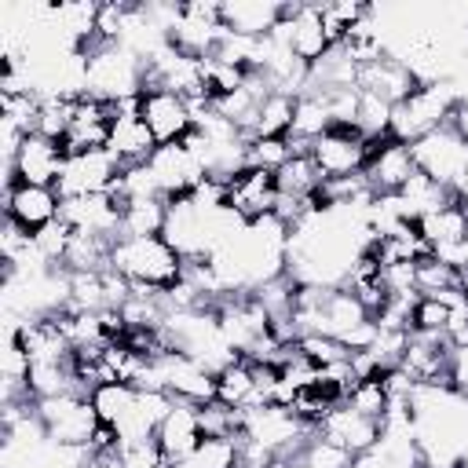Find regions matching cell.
<instances>
[{
    "instance_id": "cell-12",
    "label": "cell",
    "mask_w": 468,
    "mask_h": 468,
    "mask_svg": "<svg viewBox=\"0 0 468 468\" xmlns=\"http://www.w3.org/2000/svg\"><path fill=\"white\" fill-rule=\"evenodd\" d=\"M146 165H150V172H154V179H157L161 197H168V201H176V197H190V194L208 179L201 157H197L186 143L157 146L154 157H150Z\"/></svg>"
},
{
    "instance_id": "cell-16",
    "label": "cell",
    "mask_w": 468,
    "mask_h": 468,
    "mask_svg": "<svg viewBox=\"0 0 468 468\" xmlns=\"http://www.w3.org/2000/svg\"><path fill=\"white\" fill-rule=\"evenodd\" d=\"M62 165H66V150L62 143L55 139H44V135H26L15 150V161L4 168L7 172V183L18 179V183H33V186H55L58 176H62Z\"/></svg>"
},
{
    "instance_id": "cell-15",
    "label": "cell",
    "mask_w": 468,
    "mask_h": 468,
    "mask_svg": "<svg viewBox=\"0 0 468 468\" xmlns=\"http://www.w3.org/2000/svg\"><path fill=\"white\" fill-rule=\"evenodd\" d=\"M62 212V197L55 186H33V183H4V219L18 223L22 230L37 234L40 227L55 223Z\"/></svg>"
},
{
    "instance_id": "cell-22",
    "label": "cell",
    "mask_w": 468,
    "mask_h": 468,
    "mask_svg": "<svg viewBox=\"0 0 468 468\" xmlns=\"http://www.w3.org/2000/svg\"><path fill=\"white\" fill-rule=\"evenodd\" d=\"M201 406H190V402H172V410L165 413V420H161V428H157V446H161V453L168 457V464L172 461H179V457H186L190 450H197V442L205 439V431H201V413H197Z\"/></svg>"
},
{
    "instance_id": "cell-30",
    "label": "cell",
    "mask_w": 468,
    "mask_h": 468,
    "mask_svg": "<svg viewBox=\"0 0 468 468\" xmlns=\"http://www.w3.org/2000/svg\"><path fill=\"white\" fill-rule=\"evenodd\" d=\"M168 468H241V439H212L205 435L197 450L172 461Z\"/></svg>"
},
{
    "instance_id": "cell-21",
    "label": "cell",
    "mask_w": 468,
    "mask_h": 468,
    "mask_svg": "<svg viewBox=\"0 0 468 468\" xmlns=\"http://www.w3.org/2000/svg\"><path fill=\"white\" fill-rule=\"evenodd\" d=\"M219 18H223L227 33L260 40L278 29V22L285 18V4H278V0H223Z\"/></svg>"
},
{
    "instance_id": "cell-29",
    "label": "cell",
    "mask_w": 468,
    "mask_h": 468,
    "mask_svg": "<svg viewBox=\"0 0 468 468\" xmlns=\"http://www.w3.org/2000/svg\"><path fill=\"white\" fill-rule=\"evenodd\" d=\"M292 110H296V95L289 91H267L260 110H256V124H252V139H278L289 135L292 128Z\"/></svg>"
},
{
    "instance_id": "cell-27",
    "label": "cell",
    "mask_w": 468,
    "mask_h": 468,
    "mask_svg": "<svg viewBox=\"0 0 468 468\" xmlns=\"http://www.w3.org/2000/svg\"><path fill=\"white\" fill-rule=\"evenodd\" d=\"M168 197H132L121 208V238H154L165 234Z\"/></svg>"
},
{
    "instance_id": "cell-7",
    "label": "cell",
    "mask_w": 468,
    "mask_h": 468,
    "mask_svg": "<svg viewBox=\"0 0 468 468\" xmlns=\"http://www.w3.org/2000/svg\"><path fill=\"white\" fill-rule=\"evenodd\" d=\"M278 40H285V48L303 62V66H318L336 44L325 29L322 18V4H285V18L274 29Z\"/></svg>"
},
{
    "instance_id": "cell-31",
    "label": "cell",
    "mask_w": 468,
    "mask_h": 468,
    "mask_svg": "<svg viewBox=\"0 0 468 468\" xmlns=\"http://www.w3.org/2000/svg\"><path fill=\"white\" fill-rule=\"evenodd\" d=\"M344 402H347L351 410H358L362 417L384 420L388 410H391V391H388V384H384V369H380V373H369V377H358V380L347 388Z\"/></svg>"
},
{
    "instance_id": "cell-17",
    "label": "cell",
    "mask_w": 468,
    "mask_h": 468,
    "mask_svg": "<svg viewBox=\"0 0 468 468\" xmlns=\"http://www.w3.org/2000/svg\"><path fill=\"white\" fill-rule=\"evenodd\" d=\"M314 435L344 446L351 457L373 450L384 435V420H373V417H362L358 410H351L347 402H336L333 410H325V417L314 424Z\"/></svg>"
},
{
    "instance_id": "cell-35",
    "label": "cell",
    "mask_w": 468,
    "mask_h": 468,
    "mask_svg": "<svg viewBox=\"0 0 468 468\" xmlns=\"http://www.w3.org/2000/svg\"><path fill=\"white\" fill-rule=\"evenodd\" d=\"M391 113H395L391 102H384V99L362 91V95H358V117H355V128H358L366 139H384V135H391Z\"/></svg>"
},
{
    "instance_id": "cell-25",
    "label": "cell",
    "mask_w": 468,
    "mask_h": 468,
    "mask_svg": "<svg viewBox=\"0 0 468 468\" xmlns=\"http://www.w3.org/2000/svg\"><path fill=\"white\" fill-rule=\"evenodd\" d=\"M333 128V113H329V99L325 91H303L296 95V110H292V128H289V139L307 150L318 135H325Z\"/></svg>"
},
{
    "instance_id": "cell-8",
    "label": "cell",
    "mask_w": 468,
    "mask_h": 468,
    "mask_svg": "<svg viewBox=\"0 0 468 468\" xmlns=\"http://www.w3.org/2000/svg\"><path fill=\"white\" fill-rule=\"evenodd\" d=\"M278 179L267 168H238L230 179H223V208H230L238 219L256 223L263 216H274L278 208Z\"/></svg>"
},
{
    "instance_id": "cell-24",
    "label": "cell",
    "mask_w": 468,
    "mask_h": 468,
    "mask_svg": "<svg viewBox=\"0 0 468 468\" xmlns=\"http://www.w3.org/2000/svg\"><path fill=\"white\" fill-rule=\"evenodd\" d=\"M453 201V194H450V186H442V183H435L431 176H424V172H413L410 179H406V186L395 194V205H399V212H402V219H424V216H431V212H439L442 205H450Z\"/></svg>"
},
{
    "instance_id": "cell-19",
    "label": "cell",
    "mask_w": 468,
    "mask_h": 468,
    "mask_svg": "<svg viewBox=\"0 0 468 468\" xmlns=\"http://www.w3.org/2000/svg\"><path fill=\"white\" fill-rule=\"evenodd\" d=\"M121 201L113 194H88V197H66L62 201V219L80 230V234H99L117 241L121 238Z\"/></svg>"
},
{
    "instance_id": "cell-9",
    "label": "cell",
    "mask_w": 468,
    "mask_h": 468,
    "mask_svg": "<svg viewBox=\"0 0 468 468\" xmlns=\"http://www.w3.org/2000/svg\"><path fill=\"white\" fill-rule=\"evenodd\" d=\"M307 154H311L314 168L322 172V179H347L366 168L369 139L358 128H329L325 135H318L307 146Z\"/></svg>"
},
{
    "instance_id": "cell-38",
    "label": "cell",
    "mask_w": 468,
    "mask_h": 468,
    "mask_svg": "<svg viewBox=\"0 0 468 468\" xmlns=\"http://www.w3.org/2000/svg\"><path fill=\"white\" fill-rule=\"evenodd\" d=\"M117 464L121 468H168V457L161 453L157 439H139V442L117 446Z\"/></svg>"
},
{
    "instance_id": "cell-36",
    "label": "cell",
    "mask_w": 468,
    "mask_h": 468,
    "mask_svg": "<svg viewBox=\"0 0 468 468\" xmlns=\"http://www.w3.org/2000/svg\"><path fill=\"white\" fill-rule=\"evenodd\" d=\"M300 146L289 139V135H278V139H249V150H245V165L252 168H267V172H278Z\"/></svg>"
},
{
    "instance_id": "cell-2",
    "label": "cell",
    "mask_w": 468,
    "mask_h": 468,
    "mask_svg": "<svg viewBox=\"0 0 468 468\" xmlns=\"http://www.w3.org/2000/svg\"><path fill=\"white\" fill-rule=\"evenodd\" d=\"M80 55H84V95L121 106L128 99H139V91L146 88V62L132 48L95 40Z\"/></svg>"
},
{
    "instance_id": "cell-11",
    "label": "cell",
    "mask_w": 468,
    "mask_h": 468,
    "mask_svg": "<svg viewBox=\"0 0 468 468\" xmlns=\"http://www.w3.org/2000/svg\"><path fill=\"white\" fill-rule=\"evenodd\" d=\"M139 113H143V121L150 124L157 146L183 143V139L194 132V110H190V102H186L179 91L146 84V88L139 91Z\"/></svg>"
},
{
    "instance_id": "cell-39",
    "label": "cell",
    "mask_w": 468,
    "mask_h": 468,
    "mask_svg": "<svg viewBox=\"0 0 468 468\" xmlns=\"http://www.w3.org/2000/svg\"><path fill=\"white\" fill-rule=\"evenodd\" d=\"M450 391L468 399V344L453 347V355H450Z\"/></svg>"
},
{
    "instance_id": "cell-20",
    "label": "cell",
    "mask_w": 468,
    "mask_h": 468,
    "mask_svg": "<svg viewBox=\"0 0 468 468\" xmlns=\"http://www.w3.org/2000/svg\"><path fill=\"white\" fill-rule=\"evenodd\" d=\"M417 84L420 80L413 77V69L402 58H395L391 51H384L380 58L358 66V91H369V95H377V99H384L391 106H399L410 91H417Z\"/></svg>"
},
{
    "instance_id": "cell-37",
    "label": "cell",
    "mask_w": 468,
    "mask_h": 468,
    "mask_svg": "<svg viewBox=\"0 0 468 468\" xmlns=\"http://www.w3.org/2000/svg\"><path fill=\"white\" fill-rule=\"evenodd\" d=\"M73 102H77V99H62V95L44 99V102H40V117H37V135L62 143V139H66V128H69Z\"/></svg>"
},
{
    "instance_id": "cell-34",
    "label": "cell",
    "mask_w": 468,
    "mask_h": 468,
    "mask_svg": "<svg viewBox=\"0 0 468 468\" xmlns=\"http://www.w3.org/2000/svg\"><path fill=\"white\" fill-rule=\"evenodd\" d=\"M351 461L355 457L344 446H336V442H329L322 435H311L303 442V450L292 461H285V468H351Z\"/></svg>"
},
{
    "instance_id": "cell-23",
    "label": "cell",
    "mask_w": 468,
    "mask_h": 468,
    "mask_svg": "<svg viewBox=\"0 0 468 468\" xmlns=\"http://www.w3.org/2000/svg\"><path fill=\"white\" fill-rule=\"evenodd\" d=\"M216 402L230 406V410H256L263 406V395H260V384H256V369L249 358H234L227 362L219 373H216Z\"/></svg>"
},
{
    "instance_id": "cell-18",
    "label": "cell",
    "mask_w": 468,
    "mask_h": 468,
    "mask_svg": "<svg viewBox=\"0 0 468 468\" xmlns=\"http://www.w3.org/2000/svg\"><path fill=\"white\" fill-rule=\"evenodd\" d=\"M113 106L102 102V99H91V95H80L73 102V113H69V128H66V139H62V150L66 154H84V150H102L106 139H110V124H113Z\"/></svg>"
},
{
    "instance_id": "cell-28",
    "label": "cell",
    "mask_w": 468,
    "mask_h": 468,
    "mask_svg": "<svg viewBox=\"0 0 468 468\" xmlns=\"http://www.w3.org/2000/svg\"><path fill=\"white\" fill-rule=\"evenodd\" d=\"M413 282H417V296H446V292H464L461 285V267L428 252L417 260L413 267Z\"/></svg>"
},
{
    "instance_id": "cell-14",
    "label": "cell",
    "mask_w": 468,
    "mask_h": 468,
    "mask_svg": "<svg viewBox=\"0 0 468 468\" xmlns=\"http://www.w3.org/2000/svg\"><path fill=\"white\" fill-rule=\"evenodd\" d=\"M113 124H110V139H106V150L121 161V168H132V165H146L157 150V139L150 132V124L143 121L139 113V99H128L121 106H113Z\"/></svg>"
},
{
    "instance_id": "cell-3",
    "label": "cell",
    "mask_w": 468,
    "mask_h": 468,
    "mask_svg": "<svg viewBox=\"0 0 468 468\" xmlns=\"http://www.w3.org/2000/svg\"><path fill=\"white\" fill-rule=\"evenodd\" d=\"M461 88L453 80H428V84H417V91H410L395 113H391V135L399 143H417L424 139L428 132L442 128L457 106H461Z\"/></svg>"
},
{
    "instance_id": "cell-10",
    "label": "cell",
    "mask_w": 468,
    "mask_h": 468,
    "mask_svg": "<svg viewBox=\"0 0 468 468\" xmlns=\"http://www.w3.org/2000/svg\"><path fill=\"white\" fill-rule=\"evenodd\" d=\"M121 176V161L102 146V150H84V154H66L62 176L55 183L58 197H88V194H110V186Z\"/></svg>"
},
{
    "instance_id": "cell-6",
    "label": "cell",
    "mask_w": 468,
    "mask_h": 468,
    "mask_svg": "<svg viewBox=\"0 0 468 468\" xmlns=\"http://www.w3.org/2000/svg\"><path fill=\"white\" fill-rule=\"evenodd\" d=\"M223 18H219V4L212 0H190L176 7V18L168 26V44L183 55L194 58H208L216 51V44L223 40Z\"/></svg>"
},
{
    "instance_id": "cell-32",
    "label": "cell",
    "mask_w": 468,
    "mask_h": 468,
    "mask_svg": "<svg viewBox=\"0 0 468 468\" xmlns=\"http://www.w3.org/2000/svg\"><path fill=\"white\" fill-rule=\"evenodd\" d=\"M457 303H446L439 296H417L413 311H410V333H424V336H446L450 318H453Z\"/></svg>"
},
{
    "instance_id": "cell-5",
    "label": "cell",
    "mask_w": 468,
    "mask_h": 468,
    "mask_svg": "<svg viewBox=\"0 0 468 468\" xmlns=\"http://www.w3.org/2000/svg\"><path fill=\"white\" fill-rule=\"evenodd\" d=\"M410 154H413L417 172L431 176L435 183H442V186H450V190H453V183H457V179L464 176V168H468V139H464V132L453 124V117H450L442 128L428 132L424 139L410 143Z\"/></svg>"
},
{
    "instance_id": "cell-33",
    "label": "cell",
    "mask_w": 468,
    "mask_h": 468,
    "mask_svg": "<svg viewBox=\"0 0 468 468\" xmlns=\"http://www.w3.org/2000/svg\"><path fill=\"white\" fill-rule=\"evenodd\" d=\"M132 399H135V384H124V380H110V384L91 388V406H95L99 420L110 424V428L121 424V417L128 413Z\"/></svg>"
},
{
    "instance_id": "cell-26",
    "label": "cell",
    "mask_w": 468,
    "mask_h": 468,
    "mask_svg": "<svg viewBox=\"0 0 468 468\" xmlns=\"http://www.w3.org/2000/svg\"><path fill=\"white\" fill-rule=\"evenodd\" d=\"M274 179H278V194H282V197H292V201H303V205H307V201L318 194V186L325 183L307 150H296V154L274 172Z\"/></svg>"
},
{
    "instance_id": "cell-1",
    "label": "cell",
    "mask_w": 468,
    "mask_h": 468,
    "mask_svg": "<svg viewBox=\"0 0 468 468\" xmlns=\"http://www.w3.org/2000/svg\"><path fill=\"white\" fill-rule=\"evenodd\" d=\"M110 271H117L132 289L172 292L186 278V256L179 249H172L161 234L117 238L110 249Z\"/></svg>"
},
{
    "instance_id": "cell-13",
    "label": "cell",
    "mask_w": 468,
    "mask_h": 468,
    "mask_svg": "<svg viewBox=\"0 0 468 468\" xmlns=\"http://www.w3.org/2000/svg\"><path fill=\"white\" fill-rule=\"evenodd\" d=\"M417 172L413 165V154H410V143H399L395 135H384V139H369V157H366V183L377 197H388V194H399L406 186V179Z\"/></svg>"
},
{
    "instance_id": "cell-4",
    "label": "cell",
    "mask_w": 468,
    "mask_h": 468,
    "mask_svg": "<svg viewBox=\"0 0 468 468\" xmlns=\"http://www.w3.org/2000/svg\"><path fill=\"white\" fill-rule=\"evenodd\" d=\"M33 413H37L48 442L62 446V450H88L99 424H102L95 406H91V395H84V391L33 399Z\"/></svg>"
}]
</instances>
